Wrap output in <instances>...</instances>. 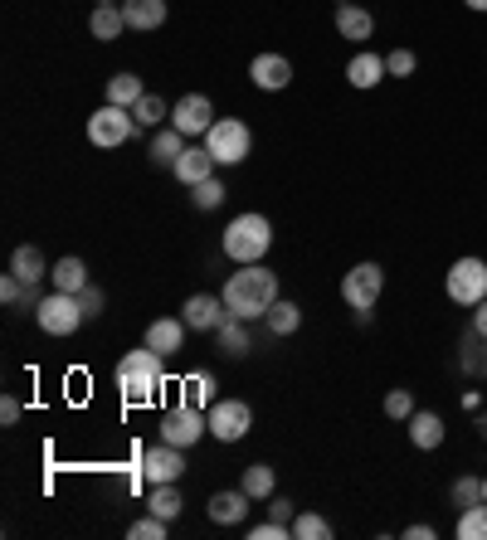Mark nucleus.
<instances>
[{
	"label": "nucleus",
	"instance_id": "obj_1",
	"mask_svg": "<svg viewBox=\"0 0 487 540\" xmlns=\"http://www.w3.org/2000/svg\"><path fill=\"white\" fill-rule=\"evenodd\" d=\"M278 302V278L263 263H239V273H229L225 283V307L239 322H259L268 317V307Z\"/></svg>",
	"mask_w": 487,
	"mask_h": 540
},
{
	"label": "nucleus",
	"instance_id": "obj_2",
	"mask_svg": "<svg viewBox=\"0 0 487 540\" xmlns=\"http://www.w3.org/2000/svg\"><path fill=\"white\" fill-rule=\"evenodd\" d=\"M117 390L127 404H147L156 390H161V356L142 341V351H127L117 360Z\"/></svg>",
	"mask_w": 487,
	"mask_h": 540
},
{
	"label": "nucleus",
	"instance_id": "obj_3",
	"mask_svg": "<svg viewBox=\"0 0 487 540\" xmlns=\"http://www.w3.org/2000/svg\"><path fill=\"white\" fill-rule=\"evenodd\" d=\"M273 244V224L263 215H234L225 229V258L234 263H263V253Z\"/></svg>",
	"mask_w": 487,
	"mask_h": 540
},
{
	"label": "nucleus",
	"instance_id": "obj_4",
	"mask_svg": "<svg viewBox=\"0 0 487 540\" xmlns=\"http://www.w3.org/2000/svg\"><path fill=\"white\" fill-rule=\"evenodd\" d=\"M35 322H39V331H49V336H74V331L88 322V317H83V302H78V292H59V288H54L49 297H39Z\"/></svg>",
	"mask_w": 487,
	"mask_h": 540
},
{
	"label": "nucleus",
	"instance_id": "obj_5",
	"mask_svg": "<svg viewBox=\"0 0 487 540\" xmlns=\"http://www.w3.org/2000/svg\"><path fill=\"white\" fill-rule=\"evenodd\" d=\"M205 146H210V156H215L220 166H239V161L249 156L254 137H249V127H244L239 117H215V127L205 132Z\"/></svg>",
	"mask_w": 487,
	"mask_h": 540
},
{
	"label": "nucleus",
	"instance_id": "obj_6",
	"mask_svg": "<svg viewBox=\"0 0 487 540\" xmlns=\"http://www.w3.org/2000/svg\"><path fill=\"white\" fill-rule=\"evenodd\" d=\"M380 292H385V268L380 263H356L341 278V297H346L351 312H371L375 302H380Z\"/></svg>",
	"mask_w": 487,
	"mask_h": 540
},
{
	"label": "nucleus",
	"instance_id": "obj_7",
	"mask_svg": "<svg viewBox=\"0 0 487 540\" xmlns=\"http://www.w3.org/2000/svg\"><path fill=\"white\" fill-rule=\"evenodd\" d=\"M132 132H137V117H132V108L103 103V108L88 117V142H93V146H122V142H132Z\"/></svg>",
	"mask_w": 487,
	"mask_h": 540
},
{
	"label": "nucleus",
	"instance_id": "obj_8",
	"mask_svg": "<svg viewBox=\"0 0 487 540\" xmlns=\"http://www.w3.org/2000/svg\"><path fill=\"white\" fill-rule=\"evenodd\" d=\"M449 297L458 302V307H478L487 297V263L483 258H458L449 268Z\"/></svg>",
	"mask_w": 487,
	"mask_h": 540
},
{
	"label": "nucleus",
	"instance_id": "obj_9",
	"mask_svg": "<svg viewBox=\"0 0 487 540\" xmlns=\"http://www.w3.org/2000/svg\"><path fill=\"white\" fill-rule=\"evenodd\" d=\"M205 419H210V433H215L220 443H239L244 433L254 429V409H249L244 399H215Z\"/></svg>",
	"mask_w": 487,
	"mask_h": 540
},
{
	"label": "nucleus",
	"instance_id": "obj_10",
	"mask_svg": "<svg viewBox=\"0 0 487 540\" xmlns=\"http://www.w3.org/2000/svg\"><path fill=\"white\" fill-rule=\"evenodd\" d=\"M210 433V419L195 409V404H176L166 419H161V438L166 443H176V448H190V443H200Z\"/></svg>",
	"mask_w": 487,
	"mask_h": 540
},
{
	"label": "nucleus",
	"instance_id": "obj_11",
	"mask_svg": "<svg viewBox=\"0 0 487 540\" xmlns=\"http://www.w3.org/2000/svg\"><path fill=\"white\" fill-rule=\"evenodd\" d=\"M171 127L186 132V137H205V132L215 127V103H210L205 93H186V98L171 108Z\"/></svg>",
	"mask_w": 487,
	"mask_h": 540
},
{
	"label": "nucleus",
	"instance_id": "obj_12",
	"mask_svg": "<svg viewBox=\"0 0 487 540\" xmlns=\"http://www.w3.org/2000/svg\"><path fill=\"white\" fill-rule=\"evenodd\" d=\"M142 472H147V482H181V472H186V448H176V443H156L147 448V458H142Z\"/></svg>",
	"mask_w": 487,
	"mask_h": 540
},
{
	"label": "nucleus",
	"instance_id": "obj_13",
	"mask_svg": "<svg viewBox=\"0 0 487 540\" xmlns=\"http://www.w3.org/2000/svg\"><path fill=\"white\" fill-rule=\"evenodd\" d=\"M181 317H186L190 331H220L229 317V307H225V297H215V292H195V297H186Z\"/></svg>",
	"mask_w": 487,
	"mask_h": 540
},
{
	"label": "nucleus",
	"instance_id": "obj_14",
	"mask_svg": "<svg viewBox=\"0 0 487 540\" xmlns=\"http://www.w3.org/2000/svg\"><path fill=\"white\" fill-rule=\"evenodd\" d=\"M186 317H161V322H151L147 326V346L156 351V356L166 360V356H176L181 346H186Z\"/></svg>",
	"mask_w": 487,
	"mask_h": 540
},
{
	"label": "nucleus",
	"instance_id": "obj_15",
	"mask_svg": "<svg viewBox=\"0 0 487 540\" xmlns=\"http://www.w3.org/2000/svg\"><path fill=\"white\" fill-rule=\"evenodd\" d=\"M215 166H220V161L210 156V146H186V151H181V161H176L171 171H176V180H181V185H190V190H195L200 180L215 176Z\"/></svg>",
	"mask_w": 487,
	"mask_h": 540
},
{
	"label": "nucleus",
	"instance_id": "obj_16",
	"mask_svg": "<svg viewBox=\"0 0 487 540\" xmlns=\"http://www.w3.org/2000/svg\"><path fill=\"white\" fill-rule=\"evenodd\" d=\"M249 78L259 83L263 93H278V88L293 83V64H288L283 54H259V59L249 64Z\"/></svg>",
	"mask_w": 487,
	"mask_h": 540
},
{
	"label": "nucleus",
	"instance_id": "obj_17",
	"mask_svg": "<svg viewBox=\"0 0 487 540\" xmlns=\"http://www.w3.org/2000/svg\"><path fill=\"white\" fill-rule=\"evenodd\" d=\"M122 20L127 30H161L166 25V0H122Z\"/></svg>",
	"mask_w": 487,
	"mask_h": 540
},
{
	"label": "nucleus",
	"instance_id": "obj_18",
	"mask_svg": "<svg viewBox=\"0 0 487 540\" xmlns=\"http://www.w3.org/2000/svg\"><path fill=\"white\" fill-rule=\"evenodd\" d=\"M405 424H410V443L414 448H424V453H434V448L444 443V419H439L434 409H414Z\"/></svg>",
	"mask_w": 487,
	"mask_h": 540
},
{
	"label": "nucleus",
	"instance_id": "obj_19",
	"mask_svg": "<svg viewBox=\"0 0 487 540\" xmlns=\"http://www.w3.org/2000/svg\"><path fill=\"white\" fill-rule=\"evenodd\" d=\"M375 30V20H371V10L366 5H337V35L341 39H351V44H361V39H371Z\"/></svg>",
	"mask_w": 487,
	"mask_h": 540
},
{
	"label": "nucleus",
	"instance_id": "obj_20",
	"mask_svg": "<svg viewBox=\"0 0 487 540\" xmlns=\"http://www.w3.org/2000/svg\"><path fill=\"white\" fill-rule=\"evenodd\" d=\"M10 273H15V278H25L30 288H39V283L49 278V263H44V253H39L35 244H20V249L10 253Z\"/></svg>",
	"mask_w": 487,
	"mask_h": 540
},
{
	"label": "nucleus",
	"instance_id": "obj_21",
	"mask_svg": "<svg viewBox=\"0 0 487 540\" xmlns=\"http://www.w3.org/2000/svg\"><path fill=\"white\" fill-rule=\"evenodd\" d=\"M249 502H254V497H249L244 487H239V492H215V497H210V521H220V526H239L244 511H249Z\"/></svg>",
	"mask_w": 487,
	"mask_h": 540
},
{
	"label": "nucleus",
	"instance_id": "obj_22",
	"mask_svg": "<svg viewBox=\"0 0 487 540\" xmlns=\"http://www.w3.org/2000/svg\"><path fill=\"white\" fill-rule=\"evenodd\" d=\"M346 78H351V88H375V83L390 78V73H385V59H380V54H366V49H361V54L346 64Z\"/></svg>",
	"mask_w": 487,
	"mask_h": 540
},
{
	"label": "nucleus",
	"instance_id": "obj_23",
	"mask_svg": "<svg viewBox=\"0 0 487 540\" xmlns=\"http://www.w3.org/2000/svg\"><path fill=\"white\" fill-rule=\"evenodd\" d=\"M49 283L59 292H83L88 288V263H83V258H59V263L49 268Z\"/></svg>",
	"mask_w": 487,
	"mask_h": 540
},
{
	"label": "nucleus",
	"instance_id": "obj_24",
	"mask_svg": "<svg viewBox=\"0 0 487 540\" xmlns=\"http://www.w3.org/2000/svg\"><path fill=\"white\" fill-rule=\"evenodd\" d=\"M88 30H93V39L113 44V39L127 30V20H122V5H98V10L88 15Z\"/></svg>",
	"mask_w": 487,
	"mask_h": 540
},
{
	"label": "nucleus",
	"instance_id": "obj_25",
	"mask_svg": "<svg viewBox=\"0 0 487 540\" xmlns=\"http://www.w3.org/2000/svg\"><path fill=\"white\" fill-rule=\"evenodd\" d=\"M181 151H186V132H176V127H161V132L151 137V161H156V166H176Z\"/></svg>",
	"mask_w": 487,
	"mask_h": 540
},
{
	"label": "nucleus",
	"instance_id": "obj_26",
	"mask_svg": "<svg viewBox=\"0 0 487 540\" xmlns=\"http://www.w3.org/2000/svg\"><path fill=\"white\" fill-rule=\"evenodd\" d=\"M263 322H268L273 336H293V331L302 326V307H298V302H283V297H278V302L268 307V317H263Z\"/></svg>",
	"mask_w": 487,
	"mask_h": 540
},
{
	"label": "nucleus",
	"instance_id": "obj_27",
	"mask_svg": "<svg viewBox=\"0 0 487 540\" xmlns=\"http://www.w3.org/2000/svg\"><path fill=\"white\" fill-rule=\"evenodd\" d=\"M147 88H142V78H132V73H117V78H108V103H117V108H137V98H142Z\"/></svg>",
	"mask_w": 487,
	"mask_h": 540
},
{
	"label": "nucleus",
	"instance_id": "obj_28",
	"mask_svg": "<svg viewBox=\"0 0 487 540\" xmlns=\"http://www.w3.org/2000/svg\"><path fill=\"white\" fill-rule=\"evenodd\" d=\"M239 487H244L254 502H268L278 482H273V468H268V463H254V468H244V482H239Z\"/></svg>",
	"mask_w": 487,
	"mask_h": 540
},
{
	"label": "nucleus",
	"instance_id": "obj_29",
	"mask_svg": "<svg viewBox=\"0 0 487 540\" xmlns=\"http://www.w3.org/2000/svg\"><path fill=\"white\" fill-rule=\"evenodd\" d=\"M458 540H487V502L458 511Z\"/></svg>",
	"mask_w": 487,
	"mask_h": 540
},
{
	"label": "nucleus",
	"instance_id": "obj_30",
	"mask_svg": "<svg viewBox=\"0 0 487 540\" xmlns=\"http://www.w3.org/2000/svg\"><path fill=\"white\" fill-rule=\"evenodd\" d=\"M132 117H137V127H161V122L171 117V108H166V98L142 93V98H137V108H132Z\"/></svg>",
	"mask_w": 487,
	"mask_h": 540
},
{
	"label": "nucleus",
	"instance_id": "obj_31",
	"mask_svg": "<svg viewBox=\"0 0 487 540\" xmlns=\"http://www.w3.org/2000/svg\"><path fill=\"white\" fill-rule=\"evenodd\" d=\"M220 351L225 356H249V331H244L239 317H225V326H220Z\"/></svg>",
	"mask_w": 487,
	"mask_h": 540
},
{
	"label": "nucleus",
	"instance_id": "obj_32",
	"mask_svg": "<svg viewBox=\"0 0 487 540\" xmlns=\"http://www.w3.org/2000/svg\"><path fill=\"white\" fill-rule=\"evenodd\" d=\"M293 536L298 540H327L332 536V521L317 516V511H298V516H293Z\"/></svg>",
	"mask_w": 487,
	"mask_h": 540
},
{
	"label": "nucleus",
	"instance_id": "obj_33",
	"mask_svg": "<svg viewBox=\"0 0 487 540\" xmlns=\"http://www.w3.org/2000/svg\"><path fill=\"white\" fill-rule=\"evenodd\" d=\"M147 506L161 516V521H176V516H181V492H176V482H161V487L151 492Z\"/></svg>",
	"mask_w": 487,
	"mask_h": 540
},
{
	"label": "nucleus",
	"instance_id": "obj_34",
	"mask_svg": "<svg viewBox=\"0 0 487 540\" xmlns=\"http://www.w3.org/2000/svg\"><path fill=\"white\" fill-rule=\"evenodd\" d=\"M190 200H195V210H220V205H225V180H215V176L200 180Z\"/></svg>",
	"mask_w": 487,
	"mask_h": 540
},
{
	"label": "nucleus",
	"instance_id": "obj_35",
	"mask_svg": "<svg viewBox=\"0 0 487 540\" xmlns=\"http://www.w3.org/2000/svg\"><path fill=\"white\" fill-rule=\"evenodd\" d=\"M166 531H171V521H161L156 511H147L142 521H132V531H127V536H132V540H166Z\"/></svg>",
	"mask_w": 487,
	"mask_h": 540
},
{
	"label": "nucleus",
	"instance_id": "obj_36",
	"mask_svg": "<svg viewBox=\"0 0 487 540\" xmlns=\"http://www.w3.org/2000/svg\"><path fill=\"white\" fill-rule=\"evenodd\" d=\"M453 502H458V506H478V502H483V477H458V482H453Z\"/></svg>",
	"mask_w": 487,
	"mask_h": 540
},
{
	"label": "nucleus",
	"instance_id": "obj_37",
	"mask_svg": "<svg viewBox=\"0 0 487 540\" xmlns=\"http://www.w3.org/2000/svg\"><path fill=\"white\" fill-rule=\"evenodd\" d=\"M385 414H390V419H410V414H414V395H410V390H390V395H385Z\"/></svg>",
	"mask_w": 487,
	"mask_h": 540
},
{
	"label": "nucleus",
	"instance_id": "obj_38",
	"mask_svg": "<svg viewBox=\"0 0 487 540\" xmlns=\"http://www.w3.org/2000/svg\"><path fill=\"white\" fill-rule=\"evenodd\" d=\"M385 73H390V78H410V73H414V54H410V49L385 54Z\"/></svg>",
	"mask_w": 487,
	"mask_h": 540
},
{
	"label": "nucleus",
	"instance_id": "obj_39",
	"mask_svg": "<svg viewBox=\"0 0 487 540\" xmlns=\"http://www.w3.org/2000/svg\"><path fill=\"white\" fill-rule=\"evenodd\" d=\"M78 302H83V317H88V322H93V317H103V307H108V297H103V292L93 288V283H88V288L78 292Z\"/></svg>",
	"mask_w": 487,
	"mask_h": 540
},
{
	"label": "nucleus",
	"instance_id": "obj_40",
	"mask_svg": "<svg viewBox=\"0 0 487 540\" xmlns=\"http://www.w3.org/2000/svg\"><path fill=\"white\" fill-rule=\"evenodd\" d=\"M249 536H254V540H288V536H293V526H283V521H273V516H268V521L254 526Z\"/></svg>",
	"mask_w": 487,
	"mask_h": 540
},
{
	"label": "nucleus",
	"instance_id": "obj_41",
	"mask_svg": "<svg viewBox=\"0 0 487 540\" xmlns=\"http://www.w3.org/2000/svg\"><path fill=\"white\" fill-rule=\"evenodd\" d=\"M268 516H273V521H283V526H293V516H298V506L288 502V497H268Z\"/></svg>",
	"mask_w": 487,
	"mask_h": 540
},
{
	"label": "nucleus",
	"instance_id": "obj_42",
	"mask_svg": "<svg viewBox=\"0 0 487 540\" xmlns=\"http://www.w3.org/2000/svg\"><path fill=\"white\" fill-rule=\"evenodd\" d=\"M15 419H20V399L5 395L0 399V424H15Z\"/></svg>",
	"mask_w": 487,
	"mask_h": 540
},
{
	"label": "nucleus",
	"instance_id": "obj_43",
	"mask_svg": "<svg viewBox=\"0 0 487 540\" xmlns=\"http://www.w3.org/2000/svg\"><path fill=\"white\" fill-rule=\"evenodd\" d=\"M473 331H478V336L487 341V297L478 302V307H473Z\"/></svg>",
	"mask_w": 487,
	"mask_h": 540
},
{
	"label": "nucleus",
	"instance_id": "obj_44",
	"mask_svg": "<svg viewBox=\"0 0 487 540\" xmlns=\"http://www.w3.org/2000/svg\"><path fill=\"white\" fill-rule=\"evenodd\" d=\"M405 536H410V540H434V526H410Z\"/></svg>",
	"mask_w": 487,
	"mask_h": 540
},
{
	"label": "nucleus",
	"instance_id": "obj_45",
	"mask_svg": "<svg viewBox=\"0 0 487 540\" xmlns=\"http://www.w3.org/2000/svg\"><path fill=\"white\" fill-rule=\"evenodd\" d=\"M463 5H468V10H478V15L487 10V0H463Z\"/></svg>",
	"mask_w": 487,
	"mask_h": 540
},
{
	"label": "nucleus",
	"instance_id": "obj_46",
	"mask_svg": "<svg viewBox=\"0 0 487 540\" xmlns=\"http://www.w3.org/2000/svg\"><path fill=\"white\" fill-rule=\"evenodd\" d=\"M483 502H487V477H483Z\"/></svg>",
	"mask_w": 487,
	"mask_h": 540
},
{
	"label": "nucleus",
	"instance_id": "obj_47",
	"mask_svg": "<svg viewBox=\"0 0 487 540\" xmlns=\"http://www.w3.org/2000/svg\"><path fill=\"white\" fill-rule=\"evenodd\" d=\"M98 5H113V0H98Z\"/></svg>",
	"mask_w": 487,
	"mask_h": 540
},
{
	"label": "nucleus",
	"instance_id": "obj_48",
	"mask_svg": "<svg viewBox=\"0 0 487 540\" xmlns=\"http://www.w3.org/2000/svg\"><path fill=\"white\" fill-rule=\"evenodd\" d=\"M337 5H346V0H337Z\"/></svg>",
	"mask_w": 487,
	"mask_h": 540
}]
</instances>
